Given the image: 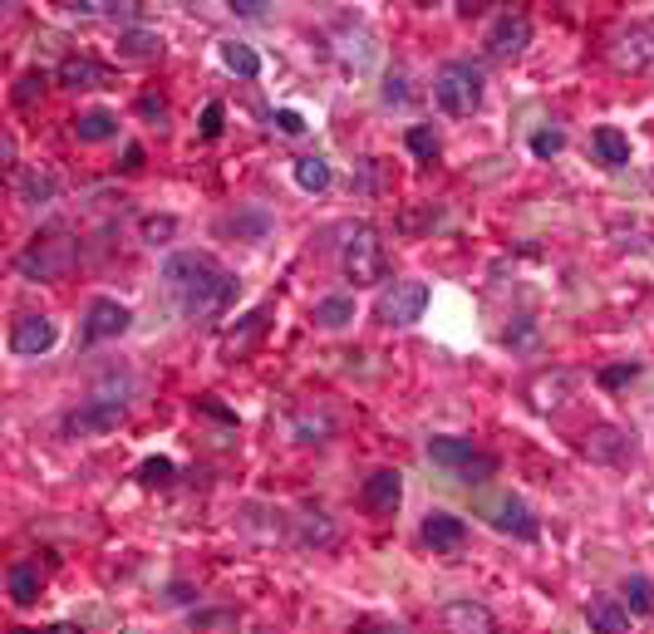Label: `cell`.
<instances>
[{
	"label": "cell",
	"instance_id": "6da1fadb",
	"mask_svg": "<svg viewBox=\"0 0 654 634\" xmlns=\"http://www.w3.org/2000/svg\"><path fill=\"white\" fill-rule=\"evenodd\" d=\"M163 286L182 305V315L207 320V315H227L232 310L241 281L212 251H173L163 261Z\"/></svg>",
	"mask_w": 654,
	"mask_h": 634
},
{
	"label": "cell",
	"instance_id": "7a4b0ae2",
	"mask_svg": "<svg viewBox=\"0 0 654 634\" xmlns=\"http://www.w3.org/2000/svg\"><path fill=\"white\" fill-rule=\"evenodd\" d=\"M74 266H79V246L64 231H40L15 251V271L25 281H64Z\"/></svg>",
	"mask_w": 654,
	"mask_h": 634
},
{
	"label": "cell",
	"instance_id": "3957f363",
	"mask_svg": "<svg viewBox=\"0 0 654 634\" xmlns=\"http://www.w3.org/2000/svg\"><path fill=\"white\" fill-rule=\"evenodd\" d=\"M433 99L448 118H473L482 104V69L473 59H448L433 74Z\"/></svg>",
	"mask_w": 654,
	"mask_h": 634
},
{
	"label": "cell",
	"instance_id": "277c9868",
	"mask_svg": "<svg viewBox=\"0 0 654 634\" xmlns=\"http://www.w3.org/2000/svg\"><path fill=\"white\" fill-rule=\"evenodd\" d=\"M340 271H345V281H355V286H379V281L389 276L384 236L369 227V222L350 227V241H345V251H340Z\"/></svg>",
	"mask_w": 654,
	"mask_h": 634
},
{
	"label": "cell",
	"instance_id": "5b68a950",
	"mask_svg": "<svg viewBox=\"0 0 654 634\" xmlns=\"http://www.w3.org/2000/svg\"><path fill=\"white\" fill-rule=\"evenodd\" d=\"M123 418H128V408H123V399H84L79 408H69L64 413V438H104V433H114Z\"/></svg>",
	"mask_w": 654,
	"mask_h": 634
},
{
	"label": "cell",
	"instance_id": "8992f818",
	"mask_svg": "<svg viewBox=\"0 0 654 634\" xmlns=\"http://www.w3.org/2000/svg\"><path fill=\"white\" fill-rule=\"evenodd\" d=\"M423 310H428V286L423 281H394L374 300V320L379 325H418Z\"/></svg>",
	"mask_w": 654,
	"mask_h": 634
},
{
	"label": "cell",
	"instance_id": "52a82bcc",
	"mask_svg": "<svg viewBox=\"0 0 654 634\" xmlns=\"http://www.w3.org/2000/svg\"><path fill=\"white\" fill-rule=\"evenodd\" d=\"M482 45H487L492 59H517L532 45V15L527 10H497L487 35H482Z\"/></svg>",
	"mask_w": 654,
	"mask_h": 634
},
{
	"label": "cell",
	"instance_id": "ba28073f",
	"mask_svg": "<svg viewBox=\"0 0 654 634\" xmlns=\"http://www.w3.org/2000/svg\"><path fill=\"white\" fill-rule=\"evenodd\" d=\"M128 325H133V310H128L123 300H114V295H94L89 310H84L79 340H84V345H104V340H119Z\"/></svg>",
	"mask_w": 654,
	"mask_h": 634
},
{
	"label": "cell",
	"instance_id": "9c48e42d",
	"mask_svg": "<svg viewBox=\"0 0 654 634\" xmlns=\"http://www.w3.org/2000/svg\"><path fill=\"white\" fill-rule=\"evenodd\" d=\"M359 507H364L369 517H394V512L404 507V477H399L394 467L369 472V477L359 482Z\"/></svg>",
	"mask_w": 654,
	"mask_h": 634
},
{
	"label": "cell",
	"instance_id": "30bf717a",
	"mask_svg": "<svg viewBox=\"0 0 654 634\" xmlns=\"http://www.w3.org/2000/svg\"><path fill=\"white\" fill-rule=\"evenodd\" d=\"M55 340H60V325H55L50 315H20V320L10 325V354H20V359L50 354Z\"/></svg>",
	"mask_w": 654,
	"mask_h": 634
},
{
	"label": "cell",
	"instance_id": "8fae6325",
	"mask_svg": "<svg viewBox=\"0 0 654 634\" xmlns=\"http://www.w3.org/2000/svg\"><path fill=\"white\" fill-rule=\"evenodd\" d=\"M581 453L600 467H625V462L635 458V443H630V433L625 428H615V423H595L591 433L581 438Z\"/></svg>",
	"mask_w": 654,
	"mask_h": 634
},
{
	"label": "cell",
	"instance_id": "7c38bea8",
	"mask_svg": "<svg viewBox=\"0 0 654 634\" xmlns=\"http://www.w3.org/2000/svg\"><path fill=\"white\" fill-rule=\"evenodd\" d=\"M571 389H576V374L571 369H541V374H532L527 379V404L536 408V413H556V408L571 404Z\"/></svg>",
	"mask_w": 654,
	"mask_h": 634
},
{
	"label": "cell",
	"instance_id": "4fadbf2b",
	"mask_svg": "<svg viewBox=\"0 0 654 634\" xmlns=\"http://www.w3.org/2000/svg\"><path fill=\"white\" fill-rule=\"evenodd\" d=\"M438 630L443 634H497V615L482 600H448L438 610Z\"/></svg>",
	"mask_w": 654,
	"mask_h": 634
},
{
	"label": "cell",
	"instance_id": "5bb4252c",
	"mask_svg": "<svg viewBox=\"0 0 654 634\" xmlns=\"http://www.w3.org/2000/svg\"><path fill=\"white\" fill-rule=\"evenodd\" d=\"M487 521H492L502 536H517V541H536V536H541V521L532 517V507H527L522 497H502V502L487 512Z\"/></svg>",
	"mask_w": 654,
	"mask_h": 634
},
{
	"label": "cell",
	"instance_id": "9a60e30c",
	"mask_svg": "<svg viewBox=\"0 0 654 634\" xmlns=\"http://www.w3.org/2000/svg\"><path fill=\"white\" fill-rule=\"evenodd\" d=\"M418 536H423V546H433V551H463L468 521L453 517V512H428L423 526H418Z\"/></svg>",
	"mask_w": 654,
	"mask_h": 634
},
{
	"label": "cell",
	"instance_id": "2e32d148",
	"mask_svg": "<svg viewBox=\"0 0 654 634\" xmlns=\"http://www.w3.org/2000/svg\"><path fill=\"white\" fill-rule=\"evenodd\" d=\"M15 197L20 202H30V207H50L55 197H60V177L50 173V168H20L15 173Z\"/></svg>",
	"mask_w": 654,
	"mask_h": 634
},
{
	"label": "cell",
	"instance_id": "e0dca14e",
	"mask_svg": "<svg viewBox=\"0 0 654 634\" xmlns=\"http://www.w3.org/2000/svg\"><path fill=\"white\" fill-rule=\"evenodd\" d=\"M586 625L591 634H630V610L620 595H595L586 605Z\"/></svg>",
	"mask_w": 654,
	"mask_h": 634
},
{
	"label": "cell",
	"instance_id": "ac0fdd59",
	"mask_svg": "<svg viewBox=\"0 0 654 634\" xmlns=\"http://www.w3.org/2000/svg\"><path fill=\"white\" fill-rule=\"evenodd\" d=\"M266 325H271V305H256L251 315H241V325L227 330V340H222V359H241L246 349L266 335Z\"/></svg>",
	"mask_w": 654,
	"mask_h": 634
},
{
	"label": "cell",
	"instance_id": "d6986e66",
	"mask_svg": "<svg viewBox=\"0 0 654 634\" xmlns=\"http://www.w3.org/2000/svg\"><path fill=\"white\" fill-rule=\"evenodd\" d=\"M615 64H620V69H645V64H654V30L650 25H630V30L620 35Z\"/></svg>",
	"mask_w": 654,
	"mask_h": 634
},
{
	"label": "cell",
	"instance_id": "ffe728a7",
	"mask_svg": "<svg viewBox=\"0 0 654 634\" xmlns=\"http://www.w3.org/2000/svg\"><path fill=\"white\" fill-rule=\"evenodd\" d=\"M60 84L64 89H99V84H109V69L89 55H69L60 59Z\"/></svg>",
	"mask_w": 654,
	"mask_h": 634
},
{
	"label": "cell",
	"instance_id": "44dd1931",
	"mask_svg": "<svg viewBox=\"0 0 654 634\" xmlns=\"http://www.w3.org/2000/svg\"><path fill=\"white\" fill-rule=\"evenodd\" d=\"M69 128H74L79 143H109V138H119V114H109V109H84V114L69 118Z\"/></svg>",
	"mask_w": 654,
	"mask_h": 634
},
{
	"label": "cell",
	"instance_id": "7402d4cb",
	"mask_svg": "<svg viewBox=\"0 0 654 634\" xmlns=\"http://www.w3.org/2000/svg\"><path fill=\"white\" fill-rule=\"evenodd\" d=\"M40 585H45V571H40L35 561H15L10 576H5V590H10L15 605H35V600H40Z\"/></svg>",
	"mask_w": 654,
	"mask_h": 634
},
{
	"label": "cell",
	"instance_id": "603a6c76",
	"mask_svg": "<svg viewBox=\"0 0 654 634\" xmlns=\"http://www.w3.org/2000/svg\"><path fill=\"white\" fill-rule=\"evenodd\" d=\"M310 320H315L320 330H345V325L355 320V295H320L315 310H310Z\"/></svg>",
	"mask_w": 654,
	"mask_h": 634
},
{
	"label": "cell",
	"instance_id": "cb8c5ba5",
	"mask_svg": "<svg viewBox=\"0 0 654 634\" xmlns=\"http://www.w3.org/2000/svg\"><path fill=\"white\" fill-rule=\"evenodd\" d=\"M473 458H477V448L468 438H428V462H438L448 472H463Z\"/></svg>",
	"mask_w": 654,
	"mask_h": 634
},
{
	"label": "cell",
	"instance_id": "d4e9b609",
	"mask_svg": "<svg viewBox=\"0 0 654 634\" xmlns=\"http://www.w3.org/2000/svg\"><path fill=\"white\" fill-rule=\"evenodd\" d=\"M119 55L123 59H163V35L148 25H128L119 35Z\"/></svg>",
	"mask_w": 654,
	"mask_h": 634
},
{
	"label": "cell",
	"instance_id": "484cf974",
	"mask_svg": "<svg viewBox=\"0 0 654 634\" xmlns=\"http://www.w3.org/2000/svg\"><path fill=\"white\" fill-rule=\"evenodd\" d=\"M591 148H595V158H600L605 168H625V163H630V138H625L620 128H610V123L591 133Z\"/></svg>",
	"mask_w": 654,
	"mask_h": 634
},
{
	"label": "cell",
	"instance_id": "4316f807",
	"mask_svg": "<svg viewBox=\"0 0 654 634\" xmlns=\"http://www.w3.org/2000/svg\"><path fill=\"white\" fill-rule=\"evenodd\" d=\"M271 227H276V222H271V212H266V207H241L237 217H227V222H222V231H237V236H246V241H266Z\"/></svg>",
	"mask_w": 654,
	"mask_h": 634
},
{
	"label": "cell",
	"instance_id": "83f0119b",
	"mask_svg": "<svg viewBox=\"0 0 654 634\" xmlns=\"http://www.w3.org/2000/svg\"><path fill=\"white\" fill-rule=\"evenodd\" d=\"M222 64H227L232 74H241V79H256V74H261V55H256L251 45H241V40H227V45H222Z\"/></svg>",
	"mask_w": 654,
	"mask_h": 634
},
{
	"label": "cell",
	"instance_id": "f1b7e54d",
	"mask_svg": "<svg viewBox=\"0 0 654 634\" xmlns=\"http://www.w3.org/2000/svg\"><path fill=\"white\" fill-rule=\"evenodd\" d=\"M620 600H625V610H630V615H650V610H654L650 576H625V585H620Z\"/></svg>",
	"mask_w": 654,
	"mask_h": 634
},
{
	"label": "cell",
	"instance_id": "f546056e",
	"mask_svg": "<svg viewBox=\"0 0 654 634\" xmlns=\"http://www.w3.org/2000/svg\"><path fill=\"white\" fill-rule=\"evenodd\" d=\"M296 182L305 192H325V187L335 182V173H330L325 158H296Z\"/></svg>",
	"mask_w": 654,
	"mask_h": 634
},
{
	"label": "cell",
	"instance_id": "4dcf8cb0",
	"mask_svg": "<svg viewBox=\"0 0 654 634\" xmlns=\"http://www.w3.org/2000/svg\"><path fill=\"white\" fill-rule=\"evenodd\" d=\"M138 236H143L148 246H168V241L178 236V217H168V212H158V217H143V222H138Z\"/></svg>",
	"mask_w": 654,
	"mask_h": 634
},
{
	"label": "cell",
	"instance_id": "1f68e13d",
	"mask_svg": "<svg viewBox=\"0 0 654 634\" xmlns=\"http://www.w3.org/2000/svg\"><path fill=\"white\" fill-rule=\"evenodd\" d=\"M404 148H409L414 158H423V163H433V153H438V133H433L428 123H414V128L404 133Z\"/></svg>",
	"mask_w": 654,
	"mask_h": 634
},
{
	"label": "cell",
	"instance_id": "d6a6232c",
	"mask_svg": "<svg viewBox=\"0 0 654 634\" xmlns=\"http://www.w3.org/2000/svg\"><path fill=\"white\" fill-rule=\"evenodd\" d=\"M497 467H502V462L492 458V453H477V458L468 462L463 472H453V477H458V482H468V487H482L487 477H497Z\"/></svg>",
	"mask_w": 654,
	"mask_h": 634
},
{
	"label": "cell",
	"instance_id": "836d02e7",
	"mask_svg": "<svg viewBox=\"0 0 654 634\" xmlns=\"http://www.w3.org/2000/svg\"><path fill=\"white\" fill-rule=\"evenodd\" d=\"M502 345H507V349H532L536 345V320H532V315L512 320V325L502 330Z\"/></svg>",
	"mask_w": 654,
	"mask_h": 634
},
{
	"label": "cell",
	"instance_id": "e575fe53",
	"mask_svg": "<svg viewBox=\"0 0 654 634\" xmlns=\"http://www.w3.org/2000/svg\"><path fill=\"white\" fill-rule=\"evenodd\" d=\"M561 148H566V133H561V128H536V133H532V153H536V158H556Z\"/></svg>",
	"mask_w": 654,
	"mask_h": 634
},
{
	"label": "cell",
	"instance_id": "d590c367",
	"mask_svg": "<svg viewBox=\"0 0 654 634\" xmlns=\"http://www.w3.org/2000/svg\"><path fill=\"white\" fill-rule=\"evenodd\" d=\"M335 423L330 418H296V438L300 443H330Z\"/></svg>",
	"mask_w": 654,
	"mask_h": 634
},
{
	"label": "cell",
	"instance_id": "8d00e7d4",
	"mask_svg": "<svg viewBox=\"0 0 654 634\" xmlns=\"http://www.w3.org/2000/svg\"><path fill=\"white\" fill-rule=\"evenodd\" d=\"M173 472H178L173 458H148L143 467H138V477H143L148 487H168V482H173Z\"/></svg>",
	"mask_w": 654,
	"mask_h": 634
},
{
	"label": "cell",
	"instance_id": "74e56055",
	"mask_svg": "<svg viewBox=\"0 0 654 634\" xmlns=\"http://www.w3.org/2000/svg\"><path fill=\"white\" fill-rule=\"evenodd\" d=\"M40 94H45V74H35V69H30V74H20V79H15V104H35Z\"/></svg>",
	"mask_w": 654,
	"mask_h": 634
},
{
	"label": "cell",
	"instance_id": "f35d334b",
	"mask_svg": "<svg viewBox=\"0 0 654 634\" xmlns=\"http://www.w3.org/2000/svg\"><path fill=\"white\" fill-rule=\"evenodd\" d=\"M640 374V364H610V369H600V384L605 389H620V384H630Z\"/></svg>",
	"mask_w": 654,
	"mask_h": 634
},
{
	"label": "cell",
	"instance_id": "ab89813d",
	"mask_svg": "<svg viewBox=\"0 0 654 634\" xmlns=\"http://www.w3.org/2000/svg\"><path fill=\"white\" fill-rule=\"evenodd\" d=\"M350 634H409V630H404L399 620H374V615H369V620H355Z\"/></svg>",
	"mask_w": 654,
	"mask_h": 634
},
{
	"label": "cell",
	"instance_id": "60d3db41",
	"mask_svg": "<svg viewBox=\"0 0 654 634\" xmlns=\"http://www.w3.org/2000/svg\"><path fill=\"white\" fill-rule=\"evenodd\" d=\"M222 118H227L222 104H207V109H202V138H217V133H222Z\"/></svg>",
	"mask_w": 654,
	"mask_h": 634
},
{
	"label": "cell",
	"instance_id": "b9f144b4",
	"mask_svg": "<svg viewBox=\"0 0 654 634\" xmlns=\"http://www.w3.org/2000/svg\"><path fill=\"white\" fill-rule=\"evenodd\" d=\"M138 114H143V118H158V123H163V118H168V104H163L158 94H138Z\"/></svg>",
	"mask_w": 654,
	"mask_h": 634
},
{
	"label": "cell",
	"instance_id": "7bdbcfd3",
	"mask_svg": "<svg viewBox=\"0 0 654 634\" xmlns=\"http://www.w3.org/2000/svg\"><path fill=\"white\" fill-rule=\"evenodd\" d=\"M217 625H237V615H232V610H217V615H197V620H192V630H217Z\"/></svg>",
	"mask_w": 654,
	"mask_h": 634
},
{
	"label": "cell",
	"instance_id": "ee69618b",
	"mask_svg": "<svg viewBox=\"0 0 654 634\" xmlns=\"http://www.w3.org/2000/svg\"><path fill=\"white\" fill-rule=\"evenodd\" d=\"M276 128H281V133H291V138H296V133H305V118H300L296 109H281V114H276Z\"/></svg>",
	"mask_w": 654,
	"mask_h": 634
},
{
	"label": "cell",
	"instance_id": "f6af8a7d",
	"mask_svg": "<svg viewBox=\"0 0 654 634\" xmlns=\"http://www.w3.org/2000/svg\"><path fill=\"white\" fill-rule=\"evenodd\" d=\"M123 168H128V173H133V168H143V148H138V143H128V148H123Z\"/></svg>",
	"mask_w": 654,
	"mask_h": 634
},
{
	"label": "cell",
	"instance_id": "bcb514c9",
	"mask_svg": "<svg viewBox=\"0 0 654 634\" xmlns=\"http://www.w3.org/2000/svg\"><path fill=\"white\" fill-rule=\"evenodd\" d=\"M10 634H84L79 625H45V630H10Z\"/></svg>",
	"mask_w": 654,
	"mask_h": 634
},
{
	"label": "cell",
	"instance_id": "7dc6e473",
	"mask_svg": "<svg viewBox=\"0 0 654 634\" xmlns=\"http://www.w3.org/2000/svg\"><path fill=\"white\" fill-rule=\"evenodd\" d=\"M232 10H241V15H261L266 0H232Z\"/></svg>",
	"mask_w": 654,
	"mask_h": 634
},
{
	"label": "cell",
	"instance_id": "c3c4849f",
	"mask_svg": "<svg viewBox=\"0 0 654 634\" xmlns=\"http://www.w3.org/2000/svg\"><path fill=\"white\" fill-rule=\"evenodd\" d=\"M0 158H5V168H15V138L10 133L0 138Z\"/></svg>",
	"mask_w": 654,
	"mask_h": 634
}]
</instances>
